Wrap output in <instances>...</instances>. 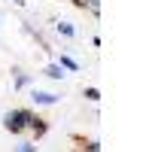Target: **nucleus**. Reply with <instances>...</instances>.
<instances>
[{
  "label": "nucleus",
  "instance_id": "20e7f679",
  "mask_svg": "<svg viewBox=\"0 0 152 152\" xmlns=\"http://www.w3.org/2000/svg\"><path fill=\"white\" fill-rule=\"evenodd\" d=\"M79 3H82V6L88 3V9H91V12H97V9H100V3H97V0H79Z\"/></svg>",
  "mask_w": 152,
  "mask_h": 152
},
{
  "label": "nucleus",
  "instance_id": "7ed1b4c3",
  "mask_svg": "<svg viewBox=\"0 0 152 152\" xmlns=\"http://www.w3.org/2000/svg\"><path fill=\"white\" fill-rule=\"evenodd\" d=\"M46 73H49V76H52V79H61V76H64V73H61V67H58V64H52V67H49Z\"/></svg>",
  "mask_w": 152,
  "mask_h": 152
},
{
  "label": "nucleus",
  "instance_id": "423d86ee",
  "mask_svg": "<svg viewBox=\"0 0 152 152\" xmlns=\"http://www.w3.org/2000/svg\"><path fill=\"white\" fill-rule=\"evenodd\" d=\"M18 152H34V146H31V143H21V146H18Z\"/></svg>",
  "mask_w": 152,
  "mask_h": 152
},
{
  "label": "nucleus",
  "instance_id": "f03ea898",
  "mask_svg": "<svg viewBox=\"0 0 152 152\" xmlns=\"http://www.w3.org/2000/svg\"><path fill=\"white\" fill-rule=\"evenodd\" d=\"M34 100H37V104H46V107H49V104H55L58 97H55V94H49V91H34Z\"/></svg>",
  "mask_w": 152,
  "mask_h": 152
},
{
  "label": "nucleus",
  "instance_id": "f257e3e1",
  "mask_svg": "<svg viewBox=\"0 0 152 152\" xmlns=\"http://www.w3.org/2000/svg\"><path fill=\"white\" fill-rule=\"evenodd\" d=\"M31 122H34V116H31V113H24V110L6 113V119H3V125H6L9 131H21V128H28Z\"/></svg>",
  "mask_w": 152,
  "mask_h": 152
},
{
  "label": "nucleus",
  "instance_id": "0eeeda50",
  "mask_svg": "<svg viewBox=\"0 0 152 152\" xmlns=\"http://www.w3.org/2000/svg\"><path fill=\"white\" fill-rule=\"evenodd\" d=\"M15 3H21V0H15Z\"/></svg>",
  "mask_w": 152,
  "mask_h": 152
},
{
  "label": "nucleus",
  "instance_id": "39448f33",
  "mask_svg": "<svg viewBox=\"0 0 152 152\" xmlns=\"http://www.w3.org/2000/svg\"><path fill=\"white\" fill-rule=\"evenodd\" d=\"M58 31H61V34H67V37H73V28H70V24H58Z\"/></svg>",
  "mask_w": 152,
  "mask_h": 152
}]
</instances>
